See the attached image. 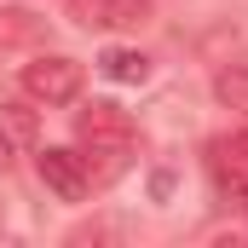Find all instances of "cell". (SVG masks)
<instances>
[{
	"label": "cell",
	"instance_id": "6",
	"mask_svg": "<svg viewBox=\"0 0 248 248\" xmlns=\"http://www.w3.org/2000/svg\"><path fill=\"white\" fill-rule=\"evenodd\" d=\"M46 35V23L35 17V12H23V6H0V52H12V46H35Z\"/></svg>",
	"mask_w": 248,
	"mask_h": 248
},
{
	"label": "cell",
	"instance_id": "5",
	"mask_svg": "<svg viewBox=\"0 0 248 248\" xmlns=\"http://www.w3.org/2000/svg\"><path fill=\"white\" fill-rule=\"evenodd\" d=\"M35 139H41V116H35L29 104L0 98V162H12L17 150H29Z\"/></svg>",
	"mask_w": 248,
	"mask_h": 248
},
{
	"label": "cell",
	"instance_id": "8",
	"mask_svg": "<svg viewBox=\"0 0 248 248\" xmlns=\"http://www.w3.org/2000/svg\"><path fill=\"white\" fill-rule=\"evenodd\" d=\"M214 173H219V196L248 214V162H214Z\"/></svg>",
	"mask_w": 248,
	"mask_h": 248
},
{
	"label": "cell",
	"instance_id": "7",
	"mask_svg": "<svg viewBox=\"0 0 248 248\" xmlns=\"http://www.w3.org/2000/svg\"><path fill=\"white\" fill-rule=\"evenodd\" d=\"M98 69H104L110 81H144V75H150V58H144V52H127V46H110V52L98 58Z\"/></svg>",
	"mask_w": 248,
	"mask_h": 248
},
{
	"label": "cell",
	"instance_id": "4",
	"mask_svg": "<svg viewBox=\"0 0 248 248\" xmlns=\"http://www.w3.org/2000/svg\"><path fill=\"white\" fill-rule=\"evenodd\" d=\"M81 29H139L150 23V0H63Z\"/></svg>",
	"mask_w": 248,
	"mask_h": 248
},
{
	"label": "cell",
	"instance_id": "2",
	"mask_svg": "<svg viewBox=\"0 0 248 248\" xmlns=\"http://www.w3.org/2000/svg\"><path fill=\"white\" fill-rule=\"evenodd\" d=\"M23 93L41 98V104H69L81 93V63L63 58V52H46V58L23 63Z\"/></svg>",
	"mask_w": 248,
	"mask_h": 248
},
{
	"label": "cell",
	"instance_id": "3",
	"mask_svg": "<svg viewBox=\"0 0 248 248\" xmlns=\"http://www.w3.org/2000/svg\"><path fill=\"white\" fill-rule=\"evenodd\" d=\"M35 168H41V185L58 190L63 202H81V196L93 190V168H87V156H81V150H41V156H35Z\"/></svg>",
	"mask_w": 248,
	"mask_h": 248
},
{
	"label": "cell",
	"instance_id": "1",
	"mask_svg": "<svg viewBox=\"0 0 248 248\" xmlns=\"http://www.w3.org/2000/svg\"><path fill=\"white\" fill-rule=\"evenodd\" d=\"M81 144L93 150V156H110V168H122V156L133 150V122H127L122 104H93V110H81Z\"/></svg>",
	"mask_w": 248,
	"mask_h": 248
}]
</instances>
